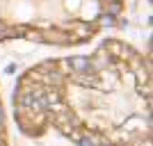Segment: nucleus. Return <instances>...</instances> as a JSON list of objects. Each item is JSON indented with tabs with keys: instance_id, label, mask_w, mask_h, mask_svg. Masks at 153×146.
<instances>
[{
	"instance_id": "3",
	"label": "nucleus",
	"mask_w": 153,
	"mask_h": 146,
	"mask_svg": "<svg viewBox=\"0 0 153 146\" xmlns=\"http://www.w3.org/2000/svg\"><path fill=\"white\" fill-rule=\"evenodd\" d=\"M7 32H9V30H7V27H5V25H2V23H0V39H2V37H5V34H7Z\"/></svg>"
},
{
	"instance_id": "4",
	"label": "nucleus",
	"mask_w": 153,
	"mask_h": 146,
	"mask_svg": "<svg viewBox=\"0 0 153 146\" xmlns=\"http://www.w3.org/2000/svg\"><path fill=\"white\" fill-rule=\"evenodd\" d=\"M5 123V112H2V107H0V126Z\"/></svg>"
},
{
	"instance_id": "5",
	"label": "nucleus",
	"mask_w": 153,
	"mask_h": 146,
	"mask_svg": "<svg viewBox=\"0 0 153 146\" xmlns=\"http://www.w3.org/2000/svg\"><path fill=\"white\" fill-rule=\"evenodd\" d=\"M96 146H110V144H108V142H105V139H101V142H98V144H96Z\"/></svg>"
},
{
	"instance_id": "2",
	"label": "nucleus",
	"mask_w": 153,
	"mask_h": 146,
	"mask_svg": "<svg viewBox=\"0 0 153 146\" xmlns=\"http://www.w3.org/2000/svg\"><path fill=\"white\" fill-rule=\"evenodd\" d=\"M101 23H103V25H108V27H112V25H114V19H112V16H110V14H105V16H101Z\"/></svg>"
},
{
	"instance_id": "1",
	"label": "nucleus",
	"mask_w": 153,
	"mask_h": 146,
	"mask_svg": "<svg viewBox=\"0 0 153 146\" xmlns=\"http://www.w3.org/2000/svg\"><path fill=\"white\" fill-rule=\"evenodd\" d=\"M66 66L76 69L78 73H85V71L91 69V59H87V57H73V59H66Z\"/></svg>"
}]
</instances>
